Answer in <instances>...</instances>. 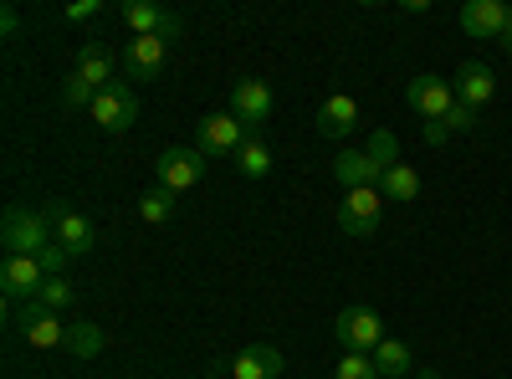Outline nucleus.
I'll use <instances>...</instances> for the list:
<instances>
[{
	"label": "nucleus",
	"instance_id": "obj_1",
	"mask_svg": "<svg viewBox=\"0 0 512 379\" xmlns=\"http://www.w3.org/2000/svg\"><path fill=\"white\" fill-rule=\"evenodd\" d=\"M0 241H6V257H41L57 236H52V221L47 210H6V226H0Z\"/></svg>",
	"mask_w": 512,
	"mask_h": 379
},
{
	"label": "nucleus",
	"instance_id": "obj_2",
	"mask_svg": "<svg viewBox=\"0 0 512 379\" xmlns=\"http://www.w3.org/2000/svg\"><path fill=\"white\" fill-rule=\"evenodd\" d=\"M246 139H251V129L236 113H210V118L195 123V149L210 154V159H236Z\"/></svg>",
	"mask_w": 512,
	"mask_h": 379
},
{
	"label": "nucleus",
	"instance_id": "obj_3",
	"mask_svg": "<svg viewBox=\"0 0 512 379\" xmlns=\"http://www.w3.org/2000/svg\"><path fill=\"white\" fill-rule=\"evenodd\" d=\"M333 339L344 344V354H374L390 333H384V318L374 308H344L333 318Z\"/></svg>",
	"mask_w": 512,
	"mask_h": 379
},
{
	"label": "nucleus",
	"instance_id": "obj_4",
	"mask_svg": "<svg viewBox=\"0 0 512 379\" xmlns=\"http://www.w3.org/2000/svg\"><path fill=\"white\" fill-rule=\"evenodd\" d=\"M405 103L425 118V123H446V113L456 108V82L436 77V72H420L405 82Z\"/></svg>",
	"mask_w": 512,
	"mask_h": 379
},
{
	"label": "nucleus",
	"instance_id": "obj_5",
	"mask_svg": "<svg viewBox=\"0 0 512 379\" xmlns=\"http://www.w3.org/2000/svg\"><path fill=\"white\" fill-rule=\"evenodd\" d=\"M11 318H16L21 339H26L31 349H62V344H67V323H62V313H52V308L41 303V298L21 303Z\"/></svg>",
	"mask_w": 512,
	"mask_h": 379
},
{
	"label": "nucleus",
	"instance_id": "obj_6",
	"mask_svg": "<svg viewBox=\"0 0 512 379\" xmlns=\"http://www.w3.org/2000/svg\"><path fill=\"white\" fill-rule=\"evenodd\" d=\"M47 221H52V236H57V246H67V257H88V251L98 246V231H93V221L82 216V210L62 205V200H52V205H47Z\"/></svg>",
	"mask_w": 512,
	"mask_h": 379
},
{
	"label": "nucleus",
	"instance_id": "obj_7",
	"mask_svg": "<svg viewBox=\"0 0 512 379\" xmlns=\"http://www.w3.org/2000/svg\"><path fill=\"white\" fill-rule=\"evenodd\" d=\"M379 216H384V195H379V185L349 190L344 205H338V231H344V236H374V231H379Z\"/></svg>",
	"mask_w": 512,
	"mask_h": 379
},
{
	"label": "nucleus",
	"instance_id": "obj_8",
	"mask_svg": "<svg viewBox=\"0 0 512 379\" xmlns=\"http://www.w3.org/2000/svg\"><path fill=\"white\" fill-rule=\"evenodd\" d=\"M231 113L246 123L251 134H262V123H272V113H277V98H272V88L262 77H241L231 88Z\"/></svg>",
	"mask_w": 512,
	"mask_h": 379
},
{
	"label": "nucleus",
	"instance_id": "obj_9",
	"mask_svg": "<svg viewBox=\"0 0 512 379\" xmlns=\"http://www.w3.org/2000/svg\"><path fill=\"white\" fill-rule=\"evenodd\" d=\"M200 175H205V154L200 149H164L154 159V185H164L169 195L200 185Z\"/></svg>",
	"mask_w": 512,
	"mask_h": 379
},
{
	"label": "nucleus",
	"instance_id": "obj_10",
	"mask_svg": "<svg viewBox=\"0 0 512 379\" xmlns=\"http://www.w3.org/2000/svg\"><path fill=\"white\" fill-rule=\"evenodd\" d=\"M88 113H93L98 129L123 134V129H134V118H139V98H134V88H128V82H113V88H103V93L93 98Z\"/></svg>",
	"mask_w": 512,
	"mask_h": 379
},
{
	"label": "nucleus",
	"instance_id": "obj_11",
	"mask_svg": "<svg viewBox=\"0 0 512 379\" xmlns=\"http://www.w3.org/2000/svg\"><path fill=\"white\" fill-rule=\"evenodd\" d=\"M118 16L128 21V31L134 36H180L185 31V21L175 16V11H164V6H149V0H128V6H118Z\"/></svg>",
	"mask_w": 512,
	"mask_h": 379
},
{
	"label": "nucleus",
	"instance_id": "obj_12",
	"mask_svg": "<svg viewBox=\"0 0 512 379\" xmlns=\"http://www.w3.org/2000/svg\"><path fill=\"white\" fill-rule=\"evenodd\" d=\"M164 57H169L164 36H128V47H123V67L134 82H154L164 72Z\"/></svg>",
	"mask_w": 512,
	"mask_h": 379
},
{
	"label": "nucleus",
	"instance_id": "obj_13",
	"mask_svg": "<svg viewBox=\"0 0 512 379\" xmlns=\"http://www.w3.org/2000/svg\"><path fill=\"white\" fill-rule=\"evenodd\" d=\"M507 26V0H466L461 6V31L472 41H502Z\"/></svg>",
	"mask_w": 512,
	"mask_h": 379
},
{
	"label": "nucleus",
	"instance_id": "obj_14",
	"mask_svg": "<svg viewBox=\"0 0 512 379\" xmlns=\"http://www.w3.org/2000/svg\"><path fill=\"white\" fill-rule=\"evenodd\" d=\"M41 282H47V272H41L36 257H6V267H0V287H6L11 303H31Z\"/></svg>",
	"mask_w": 512,
	"mask_h": 379
},
{
	"label": "nucleus",
	"instance_id": "obj_15",
	"mask_svg": "<svg viewBox=\"0 0 512 379\" xmlns=\"http://www.w3.org/2000/svg\"><path fill=\"white\" fill-rule=\"evenodd\" d=\"M456 98L466 103V108H487L492 98H497V77H492V67L487 62H461L456 67Z\"/></svg>",
	"mask_w": 512,
	"mask_h": 379
},
{
	"label": "nucleus",
	"instance_id": "obj_16",
	"mask_svg": "<svg viewBox=\"0 0 512 379\" xmlns=\"http://www.w3.org/2000/svg\"><path fill=\"white\" fill-rule=\"evenodd\" d=\"M379 159L369 149H349V154H338L333 159V180L344 185V190H364V185H379Z\"/></svg>",
	"mask_w": 512,
	"mask_h": 379
},
{
	"label": "nucleus",
	"instance_id": "obj_17",
	"mask_svg": "<svg viewBox=\"0 0 512 379\" xmlns=\"http://www.w3.org/2000/svg\"><path fill=\"white\" fill-rule=\"evenodd\" d=\"M282 369H287V359L272 344H251L231 359V379H277Z\"/></svg>",
	"mask_w": 512,
	"mask_h": 379
},
{
	"label": "nucleus",
	"instance_id": "obj_18",
	"mask_svg": "<svg viewBox=\"0 0 512 379\" xmlns=\"http://www.w3.org/2000/svg\"><path fill=\"white\" fill-rule=\"evenodd\" d=\"M349 129H359V98L333 93V98L318 108V134H323V139H344Z\"/></svg>",
	"mask_w": 512,
	"mask_h": 379
},
{
	"label": "nucleus",
	"instance_id": "obj_19",
	"mask_svg": "<svg viewBox=\"0 0 512 379\" xmlns=\"http://www.w3.org/2000/svg\"><path fill=\"white\" fill-rule=\"evenodd\" d=\"M82 82H88L93 93H103V88H113V57H108V47L103 41H88V47L77 52V67H72Z\"/></svg>",
	"mask_w": 512,
	"mask_h": 379
},
{
	"label": "nucleus",
	"instance_id": "obj_20",
	"mask_svg": "<svg viewBox=\"0 0 512 379\" xmlns=\"http://www.w3.org/2000/svg\"><path fill=\"white\" fill-rule=\"evenodd\" d=\"M379 195H384V205H410L415 195H420V175H415V164H390V170L379 175Z\"/></svg>",
	"mask_w": 512,
	"mask_h": 379
},
{
	"label": "nucleus",
	"instance_id": "obj_21",
	"mask_svg": "<svg viewBox=\"0 0 512 379\" xmlns=\"http://www.w3.org/2000/svg\"><path fill=\"white\" fill-rule=\"evenodd\" d=\"M369 359H374L379 379H405V374H415V354H410V344H405V339H384Z\"/></svg>",
	"mask_w": 512,
	"mask_h": 379
},
{
	"label": "nucleus",
	"instance_id": "obj_22",
	"mask_svg": "<svg viewBox=\"0 0 512 379\" xmlns=\"http://www.w3.org/2000/svg\"><path fill=\"white\" fill-rule=\"evenodd\" d=\"M272 144L262 139V134H251L246 144H241V154H236V170L246 175V180H262V175H272Z\"/></svg>",
	"mask_w": 512,
	"mask_h": 379
},
{
	"label": "nucleus",
	"instance_id": "obj_23",
	"mask_svg": "<svg viewBox=\"0 0 512 379\" xmlns=\"http://www.w3.org/2000/svg\"><path fill=\"white\" fill-rule=\"evenodd\" d=\"M139 221H149V226L175 221V195H169L164 185H149V190L139 195Z\"/></svg>",
	"mask_w": 512,
	"mask_h": 379
},
{
	"label": "nucleus",
	"instance_id": "obj_24",
	"mask_svg": "<svg viewBox=\"0 0 512 379\" xmlns=\"http://www.w3.org/2000/svg\"><path fill=\"white\" fill-rule=\"evenodd\" d=\"M67 349L77 359H98L103 354V328L98 323H67Z\"/></svg>",
	"mask_w": 512,
	"mask_h": 379
},
{
	"label": "nucleus",
	"instance_id": "obj_25",
	"mask_svg": "<svg viewBox=\"0 0 512 379\" xmlns=\"http://www.w3.org/2000/svg\"><path fill=\"white\" fill-rule=\"evenodd\" d=\"M36 298L47 303L52 313H67V308H72V298H77V287H72L67 277H47V282H41V292H36Z\"/></svg>",
	"mask_w": 512,
	"mask_h": 379
},
{
	"label": "nucleus",
	"instance_id": "obj_26",
	"mask_svg": "<svg viewBox=\"0 0 512 379\" xmlns=\"http://www.w3.org/2000/svg\"><path fill=\"white\" fill-rule=\"evenodd\" d=\"M333 379H379V369H374L369 354H344L333 364Z\"/></svg>",
	"mask_w": 512,
	"mask_h": 379
},
{
	"label": "nucleus",
	"instance_id": "obj_27",
	"mask_svg": "<svg viewBox=\"0 0 512 379\" xmlns=\"http://www.w3.org/2000/svg\"><path fill=\"white\" fill-rule=\"evenodd\" d=\"M369 154L379 159V170H390V164H400V149H395V134H390V129H374V134H369Z\"/></svg>",
	"mask_w": 512,
	"mask_h": 379
},
{
	"label": "nucleus",
	"instance_id": "obj_28",
	"mask_svg": "<svg viewBox=\"0 0 512 379\" xmlns=\"http://www.w3.org/2000/svg\"><path fill=\"white\" fill-rule=\"evenodd\" d=\"M93 98H98V93H93V88H88V82H82L77 72L62 82V103H67V108H93Z\"/></svg>",
	"mask_w": 512,
	"mask_h": 379
},
{
	"label": "nucleus",
	"instance_id": "obj_29",
	"mask_svg": "<svg viewBox=\"0 0 512 379\" xmlns=\"http://www.w3.org/2000/svg\"><path fill=\"white\" fill-rule=\"evenodd\" d=\"M446 129H451V134H472V129H477V108H466V103L456 98V108L446 113Z\"/></svg>",
	"mask_w": 512,
	"mask_h": 379
},
{
	"label": "nucleus",
	"instance_id": "obj_30",
	"mask_svg": "<svg viewBox=\"0 0 512 379\" xmlns=\"http://www.w3.org/2000/svg\"><path fill=\"white\" fill-rule=\"evenodd\" d=\"M36 262H41V272H47V277H62V267H67V246H57V241H52Z\"/></svg>",
	"mask_w": 512,
	"mask_h": 379
},
{
	"label": "nucleus",
	"instance_id": "obj_31",
	"mask_svg": "<svg viewBox=\"0 0 512 379\" xmlns=\"http://www.w3.org/2000/svg\"><path fill=\"white\" fill-rule=\"evenodd\" d=\"M108 6L103 0H77V6H67V21H93V16H103Z\"/></svg>",
	"mask_w": 512,
	"mask_h": 379
},
{
	"label": "nucleus",
	"instance_id": "obj_32",
	"mask_svg": "<svg viewBox=\"0 0 512 379\" xmlns=\"http://www.w3.org/2000/svg\"><path fill=\"white\" fill-rule=\"evenodd\" d=\"M451 139V129H446V123H425V144H431V149H441Z\"/></svg>",
	"mask_w": 512,
	"mask_h": 379
},
{
	"label": "nucleus",
	"instance_id": "obj_33",
	"mask_svg": "<svg viewBox=\"0 0 512 379\" xmlns=\"http://www.w3.org/2000/svg\"><path fill=\"white\" fill-rule=\"evenodd\" d=\"M16 26H21V16H16V6H6V11H0V31H6V36H11Z\"/></svg>",
	"mask_w": 512,
	"mask_h": 379
},
{
	"label": "nucleus",
	"instance_id": "obj_34",
	"mask_svg": "<svg viewBox=\"0 0 512 379\" xmlns=\"http://www.w3.org/2000/svg\"><path fill=\"white\" fill-rule=\"evenodd\" d=\"M502 52L512 57V6H507V26H502Z\"/></svg>",
	"mask_w": 512,
	"mask_h": 379
},
{
	"label": "nucleus",
	"instance_id": "obj_35",
	"mask_svg": "<svg viewBox=\"0 0 512 379\" xmlns=\"http://www.w3.org/2000/svg\"><path fill=\"white\" fill-rule=\"evenodd\" d=\"M226 374H231V364H210V374H205V379H226Z\"/></svg>",
	"mask_w": 512,
	"mask_h": 379
},
{
	"label": "nucleus",
	"instance_id": "obj_36",
	"mask_svg": "<svg viewBox=\"0 0 512 379\" xmlns=\"http://www.w3.org/2000/svg\"><path fill=\"white\" fill-rule=\"evenodd\" d=\"M420 379H441V374H436V369H420Z\"/></svg>",
	"mask_w": 512,
	"mask_h": 379
}]
</instances>
